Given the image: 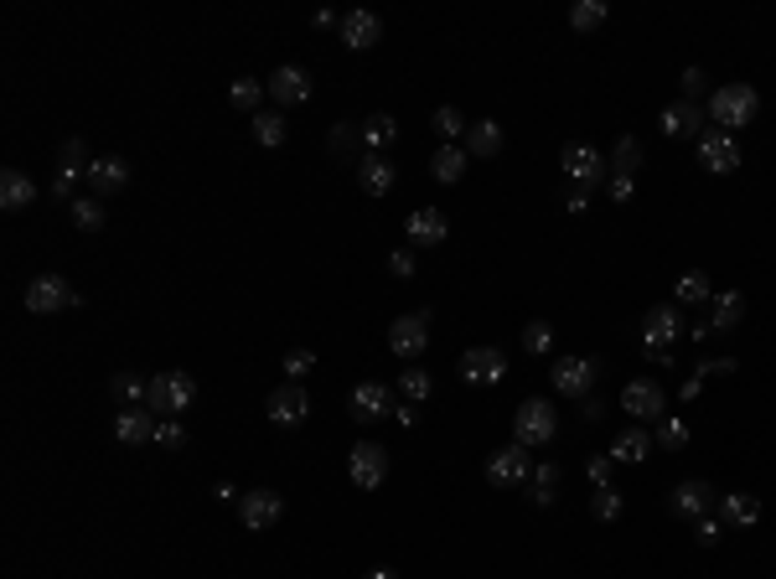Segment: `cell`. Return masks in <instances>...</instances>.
<instances>
[{
	"label": "cell",
	"instance_id": "cell-1",
	"mask_svg": "<svg viewBox=\"0 0 776 579\" xmlns=\"http://www.w3.org/2000/svg\"><path fill=\"white\" fill-rule=\"evenodd\" d=\"M756 114H761V94H756L751 83H720V88L709 94V119H714L725 135L756 125Z\"/></svg>",
	"mask_w": 776,
	"mask_h": 579
},
{
	"label": "cell",
	"instance_id": "cell-2",
	"mask_svg": "<svg viewBox=\"0 0 776 579\" xmlns=\"http://www.w3.org/2000/svg\"><path fill=\"white\" fill-rule=\"evenodd\" d=\"M554 435H559V414H554V404H549V399H523L518 414H513V440L528 445V450H539V445H549Z\"/></svg>",
	"mask_w": 776,
	"mask_h": 579
},
{
	"label": "cell",
	"instance_id": "cell-3",
	"mask_svg": "<svg viewBox=\"0 0 776 579\" xmlns=\"http://www.w3.org/2000/svg\"><path fill=\"white\" fill-rule=\"evenodd\" d=\"M601 373H606L601 357H559L549 368V383H554V393H564V399H590V388L601 383Z\"/></svg>",
	"mask_w": 776,
	"mask_h": 579
},
{
	"label": "cell",
	"instance_id": "cell-4",
	"mask_svg": "<svg viewBox=\"0 0 776 579\" xmlns=\"http://www.w3.org/2000/svg\"><path fill=\"white\" fill-rule=\"evenodd\" d=\"M197 404V383H192V373H156L151 378V399H145V409L151 414H187Z\"/></svg>",
	"mask_w": 776,
	"mask_h": 579
},
{
	"label": "cell",
	"instance_id": "cell-5",
	"mask_svg": "<svg viewBox=\"0 0 776 579\" xmlns=\"http://www.w3.org/2000/svg\"><path fill=\"white\" fill-rule=\"evenodd\" d=\"M559 161H564V176L575 181V192H595V187H606V176H611V161L595 145H564Z\"/></svg>",
	"mask_w": 776,
	"mask_h": 579
},
{
	"label": "cell",
	"instance_id": "cell-6",
	"mask_svg": "<svg viewBox=\"0 0 776 579\" xmlns=\"http://www.w3.org/2000/svg\"><path fill=\"white\" fill-rule=\"evenodd\" d=\"M68 306H78V290L63 274H32V280H26V311L32 316H52V311H68Z\"/></svg>",
	"mask_w": 776,
	"mask_h": 579
},
{
	"label": "cell",
	"instance_id": "cell-7",
	"mask_svg": "<svg viewBox=\"0 0 776 579\" xmlns=\"http://www.w3.org/2000/svg\"><path fill=\"white\" fill-rule=\"evenodd\" d=\"M280 517H285V497L270 492V486H259V492H244V497H238V523L254 528V533L275 528Z\"/></svg>",
	"mask_w": 776,
	"mask_h": 579
},
{
	"label": "cell",
	"instance_id": "cell-8",
	"mask_svg": "<svg viewBox=\"0 0 776 579\" xmlns=\"http://www.w3.org/2000/svg\"><path fill=\"white\" fill-rule=\"evenodd\" d=\"M347 409H352L357 424H378V419H394L399 404H394V388H388V383H357Z\"/></svg>",
	"mask_w": 776,
	"mask_h": 579
},
{
	"label": "cell",
	"instance_id": "cell-9",
	"mask_svg": "<svg viewBox=\"0 0 776 579\" xmlns=\"http://www.w3.org/2000/svg\"><path fill=\"white\" fill-rule=\"evenodd\" d=\"M533 476V461H528V445H502V450H492L487 455V481L492 486H523Z\"/></svg>",
	"mask_w": 776,
	"mask_h": 579
},
{
	"label": "cell",
	"instance_id": "cell-10",
	"mask_svg": "<svg viewBox=\"0 0 776 579\" xmlns=\"http://www.w3.org/2000/svg\"><path fill=\"white\" fill-rule=\"evenodd\" d=\"M264 88H270L275 104H306L311 88H316V78H311V68H301V63H280L270 78H264Z\"/></svg>",
	"mask_w": 776,
	"mask_h": 579
},
{
	"label": "cell",
	"instance_id": "cell-11",
	"mask_svg": "<svg viewBox=\"0 0 776 579\" xmlns=\"http://www.w3.org/2000/svg\"><path fill=\"white\" fill-rule=\"evenodd\" d=\"M347 476H352L357 486H363V492L383 486V481H388V450H383V445H373V440L352 445V455H347Z\"/></svg>",
	"mask_w": 776,
	"mask_h": 579
},
{
	"label": "cell",
	"instance_id": "cell-12",
	"mask_svg": "<svg viewBox=\"0 0 776 579\" xmlns=\"http://www.w3.org/2000/svg\"><path fill=\"white\" fill-rule=\"evenodd\" d=\"M621 409L632 414L637 424H647V419H663V409H668V393L652 383V378H632L621 388Z\"/></svg>",
	"mask_w": 776,
	"mask_h": 579
},
{
	"label": "cell",
	"instance_id": "cell-13",
	"mask_svg": "<svg viewBox=\"0 0 776 579\" xmlns=\"http://www.w3.org/2000/svg\"><path fill=\"white\" fill-rule=\"evenodd\" d=\"M461 378H466L471 388L502 383V378H507V352H502V347H471V352L461 357Z\"/></svg>",
	"mask_w": 776,
	"mask_h": 579
},
{
	"label": "cell",
	"instance_id": "cell-14",
	"mask_svg": "<svg viewBox=\"0 0 776 579\" xmlns=\"http://www.w3.org/2000/svg\"><path fill=\"white\" fill-rule=\"evenodd\" d=\"M699 161H704L709 176H730L740 166V140L725 135V130H704L699 135Z\"/></svg>",
	"mask_w": 776,
	"mask_h": 579
},
{
	"label": "cell",
	"instance_id": "cell-15",
	"mask_svg": "<svg viewBox=\"0 0 776 579\" xmlns=\"http://www.w3.org/2000/svg\"><path fill=\"white\" fill-rule=\"evenodd\" d=\"M264 414H270V419L280 424V430H295V424H306V414H311V393H306L301 383H285V388H275V393H270Z\"/></svg>",
	"mask_w": 776,
	"mask_h": 579
},
{
	"label": "cell",
	"instance_id": "cell-16",
	"mask_svg": "<svg viewBox=\"0 0 776 579\" xmlns=\"http://www.w3.org/2000/svg\"><path fill=\"white\" fill-rule=\"evenodd\" d=\"M678 337H689V326H683V311L678 306H652L642 316V347H673Z\"/></svg>",
	"mask_w": 776,
	"mask_h": 579
},
{
	"label": "cell",
	"instance_id": "cell-17",
	"mask_svg": "<svg viewBox=\"0 0 776 579\" xmlns=\"http://www.w3.org/2000/svg\"><path fill=\"white\" fill-rule=\"evenodd\" d=\"M388 347L399 357H420L430 347V311H414V316H399L388 326Z\"/></svg>",
	"mask_w": 776,
	"mask_h": 579
},
{
	"label": "cell",
	"instance_id": "cell-18",
	"mask_svg": "<svg viewBox=\"0 0 776 579\" xmlns=\"http://www.w3.org/2000/svg\"><path fill=\"white\" fill-rule=\"evenodd\" d=\"M704 104H694V99H678V104H668L663 109V119H658V125H663V135L668 140H694V135H704Z\"/></svg>",
	"mask_w": 776,
	"mask_h": 579
},
{
	"label": "cell",
	"instance_id": "cell-19",
	"mask_svg": "<svg viewBox=\"0 0 776 579\" xmlns=\"http://www.w3.org/2000/svg\"><path fill=\"white\" fill-rule=\"evenodd\" d=\"M156 424H161V414H151V409H119L114 414V440L119 445H151Z\"/></svg>",
	"mask_w": 776,
	"mask_h": 579
},
{
	"label": "cell",
	"instance_id": "cell-20",
	"mask_svg": "<svg viewBox=\"0 0 776 579\" xmlns=\"http://www.w3.org/2000/svg\"><path fill=\"white\" fill-rule=\"evenodd\" d=\"M445 233H451V223H445L440 207H414L409 212V243L414 249H435V243H445Z\"/></svg>",
	"mask_w": 776,
	"mask_h": 579
},
{
	"label": "cell",
	"instance_id": "cell-21",
	"mask_svg": "<svg viewBox=\"0 0 776 579\" xmlns=\"http://www.w3.org/2000/svg\"><path fill=\"white\" fill-rule=\"evenodd\" d=\"M125 181H130V161L125 156H99L94 166H88V187H94V197L125 192Z\"/></svg>",
	"mask_w": 776,
	"mask_h": 579
},
{
	"label": "cell",
	"instance_id": "cell-22",
	"mask_svg": "<svg viewBox=\"0 0 776 579\" xmlns=\"http://www.w3.org/2000/svg\"><path fill=\"white\" fill-rule=\"evenodd\" d=\"M378 37H383V21L373 16V11H347L342 16V42L352 47V52H368V47H378Z\"/></svg>",
	"mask_w": 776,
	"mask_h": 579
},
{
	"label": "cell",
	"instance_id": "cell-23",
	"mask_svg": "<svg viewBox=\"0 0 776 579\" xmlns=\"http://www.w3.org/2000/svg\"><path fill=\"white\" fill-rule=\"evenodd\" d=\"M709 502H714V486L709 481H678L673 486V497H668V507L678 512V517H709Z\"/></svg>",
	"mask_w": 776,
	"mask_h": 579
},
{
	"label": "cell",
	"instance_id": "cell-24",
	"mask_svg": "<svg viewBox=\"0 0 776 579\" xmlns=\"http://www.w3.org/2000/svg\"><path fill=\"white\" fill-rule=\"evenodd\" d=\"M745 321V295L740 290H714L709 295V337L714 331H735Z\"/></svg>",
	"mask_w": 776,
	"mask_h": 579
},
{
	"label": "cell",
	"instance_id": "cell-25",
	"mask_svg": "<svg viewBox=\"0 0 776 579\" xmlns=\"http://www.w3.org/2000/svg\"><path fill=\"white\" fill-rule=\"evenodd\" d=\"M394 161L388 156H357V181H363V192L368 197H388L394 192Z\"/></svg>",
	"mask_w": 776,
	"mask_h": 579
},
{
	"label": "cell",
	"instance_id": "cell-26",
	"mask_svg": "<svg viewBox=\"0 0 776 579\" xmlns=\"http://www.w3.org/2000/svg\"><path fill=\"white\" fill-rule=\"evenodd\" d=\"M647 455H652V435L642 430V424H632V430H621L611 440V461H621V466H642Z\"/></svg>",
	"mask_w": 776,
	"mask_h": 579
},
{
	"label": "cell",
	"instance_id": "cell-27",
	"mask_svg": "<svg viewBox=\"0 0 776 579\" xmlns=\"http://www.w3.org/2000/svg\"><path fill=\"white\" fill-rule=\"evenodd\" d=\"M720 523H725V528H756V523H761V502H756L751 492L720 497Z\"/></svg>",
	"mask_w": 776,
	"mask_h": 579
},
{
	"label": "cell",
	"instance_id": "cell-28",
	"mask_svg": "<svg viewBox=\"0 0 776 579\" xmlns=\"http://www.w3.org/2000/svg\"><path fill=\"white\" fill-rule=\"evenodd\" d=\"M37 202V181L26 176V171H6L0 176V207L6 212H21V207H32Z\"/></svg>",
	"mask_w": 776,
	"mask_h": 579
},
{
	"label": "cell",
	"instance_id": "cell-29",
	"mask_svg": "<svg viewBox=\"0 0 776 579\" xmlns=\"http://www.w3.org/2000/svg\"><path fill=\"white\" fill-rule=\"evenodd\" d=\"M466 166H471L466 145H440V150H435V161H430V176L440 181V187H451V181L466 176Z\"/></svg>",
	"mask_w": 776,
	"mask_h": 579
},
{
	"label": "cell",
	"instance_id": "cell-30",
	"mask_svg": "<svg viewBox=\"0 0 776 579\" xmlns=\"http://www.w3.org/2000/svg\"><path fill=\"white\" fill-rule=\"evenodd\" d=\"M394 140H399L394 114H368V119H363V156H383Z\"/></svg>",
	"mask_w": 776,
	"mask_h": 579
},
{
	"label": "cell",
	"instance_id": "cell-31",
	"mask_svg": "<svg viewBox=\"0 0 776 579\" xmlns=\"http://www.w3.org/2000/svg\"><path fill=\"white\" fill-rule=\"evenodd\" d=\"M466 156H502V125L497 119H476V125L466 130Z\"/></svg>",
	"mask_w": 776,
	"mask_h": 579
},
{
	"label": "cell",
	"instance_id": "cell-32",
	"mask_svg": "<svg viewBox=\"0 0 776 579\" xmlns=\"http://www.w3.org/2000/svg\"><path fill=\"white\" fill-rule=\"evenodd\" d=\"M559 481H564V471H559L554 461H539V466H533V476H528V497H533V507H549V502L559 497Z\"/></svg>",
	"mask_w": 776,
	"mask_h": 579
},
{
	"label": "cell",
	"instance_id": "cell-33",
	"mask_svg": "<svg viewBox=\"0 0 776 579\" xmlns=\"http://www.w3.org/2000/svg\"><path fill=\"white\" fill-rule=\"evenodd\" d=\"M709 295L714 290H709V274L704 269H689V274H678V280H673V300H678V306H704Z\"/></svg>",
	"mask_w": 776,
	"mask_h": 579
},
{
	"label": "cell",
	"instance_id": "cell-34",
	"mask_svg": "<svg viewBox=\"0 0 776 579\" xmlns=\"http://www.w3.org/2000/svg\"><path fill=\"white\" fill-rule=\"evenodd\" d=\"M611 171H616V176H637V171H642V140H637V135H621V140L611 145Z\"/></svg>",
	"mask_w": 776,
	"mask_h": 579
},
{
	"label": "cell",
	"instance_id": "cell-35",
	"mask_svg": "<svg viewBox=\"0 0 776 579\" xmlns=\"http://www.w3.org/2000/svg\"><path fill=\"white\" fill-rule=\"evenodd\" d=\"M73 228H83V233H99L104 228V197H73Z\"/></svg>",
	"mask_w": 776,
	"mask_h": 579
},
{
	"label": "cell",
	"instance_id": "cell-36",
	"mask_svg": "<svg viewBox=\"0 0 776 579\" xmlns=\"http://www.w3.org/2000/svg\"><path fill=\"white\" fill-rule=\"evenodd\" d=\"M114 399L125 404V409H145V399H151V383L135 378V373H119V378H114Z\"/></svg>",
	"mask_w": 776,
	"mask_h": 579
},
{
	"label": "cell",
	"instance_id": "cell-37",
	"mask_svg": "<svg viewBox=\"0 0 776 579\" xmlns=\"http://www.w3.org/2000/svg\"><path fill=\"white\" fill-rule=\"evenodd\" d=\"M264 94H270V88H264L259 78H233V83H228V104H233V109H259Z\"/></svg>",
	"mask_w": 776,
	"mask_h": 579
},
{
	"label": "cell",
	"instance_id": "cell-38",
	"mask_svg": "<svg viewBox=\"0 0 776 579\" xmlns=\"http://www.w3.org/2000/svg\"><path fill=\"white\" fill-rule=\"evenodd\" d=\"M652 445H658V450H683V445H689V424L673 419V414H663L658 430H652Z\"/></svg>",
	"mask_w": 776,
	"mask_h": 579
},
{
	"label": "cell",
	"instance_id": "cell-39",
	"mask_svg": "<svg viewBox=\"0 0 776 579\" xmlns=\"http://www.w3.org/2000/svg\"><path fill=\"white\" fill-rule=\"evenodd\" d=\"M399 393H404V404H425L430 393H435V378H430L425 368H404V378H399Z\"/></svg>",
	"mask_w": 776,
	"mask_h": 579
},
{
	"label": "cell",
	"instance_id": "cell-40",
	"mask_svg": "<svg viewBox=\"0 0 776 579\" xmlns=\"http://www.w3.org/2000/svg\"><path fill=\"white\" fill-rule=\"evenodd\" d=\"M430 125H435L440 145H456V140L466 135V119H461V109H451V104H440V109H435V119H430Z\"/></svg>",
	"mask_w": 776,
	"mask_h": 579
},
{
	"label": "cell",
	"instance_id": "cell-41",
	"mask_svg": "<svg viewBox=\"0 0 776 579\" xmlns=\"http://www.w3.org/2000/svg\"><path fill=\"white\" fill-rule=\"evenodd\" d=\"M601 21H606V0H575V6H570V26H575V32H595Z\"/></svg>",
	"mask_w": 776,
	"mask_h": 579
},
{
	"label": "cell",
	"instance_id": "cell-42",
	"mask_svg": "<svg viewBox=\"0 0 776 579\" xmlns=\"http://www.w3.org/2000/svg\"><path fill=\"white\" fill-rule=\"evenodd\" d=\"M57 166H63L68 176H88V166H94V161H88V145L73 135V140H63V150H57Z\"/></svg>",
	"mask_w": 776,
	"mask_h": 579
},
{
	"label": "cell",
	"instance_id": "cell-43",
	"mask_svg": "<svg viewBox=\"0 0 776 579\" xmlns=\"http://www.w3.org/2000/svg\"><path fill=\"white\" fill-rule=\"evenodd\" d=\"M621 492H616V486H595V497H590V512L595 517H601V523H616V517H621Z\"/></svg>",
	"mask_w": 776,
	"mask_h": 579
},
{
	"label": "cell",
	"instance_id": "cell-44",
	"mask_svg": "<svg viewBox=\"0 0 776 579\" xmlns=\"http://www.w3.org/2000/svg\"><path fill=\"white\" fill-rule=\"evenodd\" d=\"M254 140L270 145V150L285 145V119H280V114H254Z\"/></svg>",
	"mask_w": 776,
	"mask_h": 579
},
{
	"label": "cell",
	"instance_id": "cell-45",
	"mask_svg": "<svg viewBox=\"0 0 776 579\" xmlns=\"http://www.w3.org/2000/svg\"><path fill=\"white\" fill-rule=\"evenodd\" d=\"M523 347H528L533 357L549 352V347H554V326H549V321H528V326H523Z\"/></svg>",
	"mask_w": 776,
	"mask_h": 579
},
{
	"label": "cell",
	"instance_id": "cell-46",
	"mask_svg": "<svg viewBox=\"0 0 776 579\" xmlns=\"http://www.w3.org/2000/svg\"><path fill=\"white\" fill-rule=\"evenodd\" d=\"M311 368H316V352H311V347H295V352H285V373H290V383H301Z\"/></svg>",
	"mask_w": 776,
	"mask_h": 579
},
{
	"label": "cell",
	"instance_id": "cell-47",
	"mask_svg": "<svg viewBox=\"0 0 776 579\" xmlns=\"http://www.w3.org/2000/svg\"><path fill=\"white\" fill-rule=\"evenodd\" d=\"M156 445L182 450V445H187V424H182V419H161V424H156Z\"/></svg>",
	"mask_w": 776,
	"mask_h": 579
},
{
	"label": "cell",
	"instance_id": "cell-48",
	"mask_svg": "<svg viewBox=\"0 0 776 579\" xmlns=\"http://www.w3.org/2000/svg\"><path fill=\"white\" fill-rule=\"evenodd\" d=\"M363 145V125H352V119H342V125L332 130V150H352Z\"/></svg>",
	"mask_w": 776,
	"mask_h": 579
},
{
	"label": "cell",
	"instance_id": "cell-49",
	"mask_svg": "<svg viewBox=\"0 0 776 579\" xmlns=\"http://www.w3.org/2000/svg\"><path fill=\"white\" fill-rule=\"evenodd\" d=\"M606 187H611V202H632L637 181H632V176H616V171H611V176H606Z\"/></svg>",
	"mask_w": 776,
	"mask_h": 579
},
{
	"label": "cell",
	"instance_id": "cell-50",
	"mask_svg": "<svg viewBox=\"0 0 776 579\" xmlns=\"http://www.w3.org/2000/svg\"><path fill=\"white\" fill-rule=\"evenodd\" d=\"M678 83H683V99H694V104H699V94H704V73H699V68H683Z\"/></svg>",
	"mask_w": 776,
	"mask_h": 579
},
{
	"label": "cell",
	"instance_id": "cell-51",
	"mask_svg": "<svg viewBox=\"0 0 776 579\" xmlns=\"http://www.w3.org/2000/svg\"><path fill=\"white\" fill-rule=\"evenodd\" d=\"M585 471H590L595 486H611V455H590V466H585Z\"/></svg>",
	"mask_w": 776,
	"mask_h": 579
},
{
	"label": "cell",
	"instance_id": "cell-52",
	"mask_svg": "<svg viewBox=\"0 0 776 579\" xmlns=\"http://www.w3.org/2000/svg\"><path fill=\"white\" fill-rule=\"evenodd\" d=\"M720 533H725V523H720V517H699V543H704V548H714V543H720Z\"/></svg>",
	"mask_w": 776,
	"mask_h": 579
},
{
	"label": "cell",
	"instance_id": "cell-53",
	"mask_svg": "<svg viewBox=\"0 0 776 579\" xmlns=\"http://www.w3.org/2000/svg\"><path fill=\"white\" fill-rule=\"evenodd\" d=\"M388 269H394V274H399V280H409V274H414V254H409V249H399V254H388Z\"/></svg>",
	"mask_w": 776,
	"mask_h": 579
},
{
	"label": "cell",
	"instance_id": "cell-54",
	"mask_svg": "<svg viewBox=\"0 0 776 579\" xmlns=\"http://www.w3.org/2000/svg\"><path fill=\"white\" fill-rule=\"evenodd\" d=\"M694 373H699V378H709V373H735V357H714V362H699Z\"/></svg>",
	"mask_w": 776,
	"mask_h": 579
},
{
	"label": "cell",
	"instance_id": "cell-55",
	"mask_svg": "<svg viewBox=\"0 0 776 579\" xmlns=\"http://www.w3.org/2000/svg\"><path fill=\"white\" fill-rule=\"evenodd\" d=\"M311 26H316V32H332V26H342V16H337V11H326V6H321V11L311 16Z\"/></svg>",
	"mask_w": 776,
	"mask_h": 579
},
{
	"label": "cell",
	"instance_id": "cell-56",
	"mask_svg": "<svg viewBox=\"0 0 776 579\" xmlns=\"http://www.w3.org/2000/svg\"><path fill=\"white\" fill-rule=\"evenodd\" d=\"M73 181H78V176H68V171H57V181H52V192H57V197H63V202H73Z\"/></svg>",
	"mask_w": 776,
	"mask_h": 579
},
{
	"label": "cell",
	"instance_id": "cell-57",
	"mask_svg": "<svg viewBox=\"0 0 776 579\" xmlns=\"http://www.w3.org/2000/svg\"><path fill=\"white\" fill-rule=\"evenodd\" d=\"M647 362H658V368H673V347H647Z\"/></svg>",
	"mask_w": 776,
	"mask_h": 579
},
{
	"label": "cell",
	"instance_id": "cell-58",
	"mask_svg": "<svg viewBox=\"0 0 776 579\" xmlns=\"http://www.w3.org/2000/svg\"><path fill=\"white\" fill-rule=\"evenodd\" d=\"M564 207H570V212H590V192H570V197H564Z\"/></svg>",
	"mask_w": 776,
	"mask_h": 579
},
{
	"label": "cell",
	"instance_id": "cell-59",
	"mask_svg": "<svg viewBox=\"0 0 776 579\" xmlns=\"http://www.w3.org/2000/svg\"><path fill=\"white\" fill-rule=\"evenodd\" d=\"M699 393H704V378H699V373H694V378H689V383H683V399H689V404H694V399H699Z\"/></svg>",
	"mask_w": 776,
	"mask_h": 579
},
{
	"label": "cell",
	"instance_id": "cell-60",
	"mask_svg": "<svg viewBox=\"0 0 776 579\" xmlns=\"http://www.w3.org/2000/svg\"><path fill=\"white\" fill-rule=\"evenodd\" d=\"M601 414H606V404H601V399H585V419H590V424L601 419Z\"/></svg>",
	"mask_w": 776,
	"mask_h": 579
},
{
	"label": "cell",
	"instance_id": "cell-61",
	"mask_svg": "<svg viewBox=\"0 0 776 579\" xmlns=\"http://www.w3.org/2000/svg\"><path fill=\"white\" fill-rule=\"evenodd\" d=\"M363 579H399L394 569H373V574H363Z\"/></svg>",
	"mask_w": 776,
	"mask_h": 579
}]
</instances>
